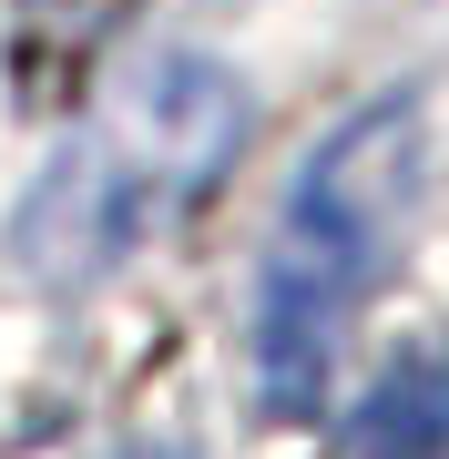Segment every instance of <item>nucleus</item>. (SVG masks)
<instances>
[{"label":"nucleus","mask_w":449,"mask_h":459,"mask_svg":"<svg viewBox=\"0 0 449 459\" xmlns=\"http://www.w3.org/2000/svg\"><path fill=\"white\" fill-rule=\"evenodd\" d=\"M255 133L246 72L215 51H134L102 82V102L62 133V153L41 164V184L11 214V255L41 286H92L164 225L174 204L215 195Z\"/></svg>","instance_id":"2"},{"label":"nucleus","mask_w":449,"mask_h":459,"mask_svg":"<svg viewBox=\"0 0 449 459\" xmlns=\"http://www.w3.org/2000/svg\"><path fill=\"white\" fill-rule=\"evenodd\" d=\"M419 184H429V102H419V82L337 113L307 143V164L286 174L266 265H255V316H246V377L276 429L327 419L348 316L378 296L388 246L419 214Z\"/></svg>","instance_id":"1"},{"label":"nucleus","mask_w":449,"mask_h":459,"mask_svg":"<svg viewBox=\"0 0 449 459\" xmlns=\"http://www.w3.org/2000/svg\"><path fill=\"white\" fill-rule=\"evenodd\" d=\"M348 449L358 459H449V347H399L367 377Z\"/></svg>","instance_id":"3"},{"label":"nucleus","mask_w":449,"mask_h":459,"mask_svg":"<svg viewBox=\"0 0 449 459\" xmlns=\"http://www.w3.org/2000/svg\"><path fill=\"white\" fill-rule=\"evenodd\" d=\"M123 459H194V449H123Z\"/></svg>","instance_id":"4"}]
</instances>
